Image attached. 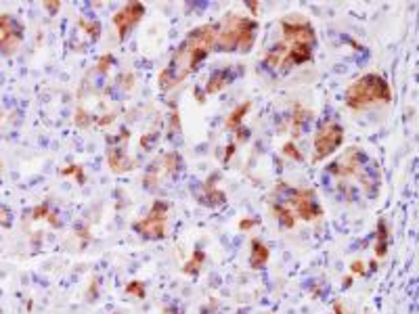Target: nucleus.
<instances>
[{
    "label": "nucleus",
    "mask_w": 419,
    "mask_h": 314,
    "mask_svg": "<svg viewBox=\"0 0 419 314\" xmlns=\"http://www.w3.org/2000/svg\"><path fill=\"white\" fill-rule=\"evenodd\" d=\"M126 293L128 295H134V297H138V299H145V283L143 281H130L126 285Z\"/></svg>",
    "instance_id": "4be33fe9"
},
{
    "label": "nucleus",
    "mask_w": 419,
    "mask_h": 314,
    "mask_svg": "<svg viewBox=\"0 0 419 314\" xmlns=\"http://www.w3.org/2000/svg\"><path fill=\"white\" fill-rule=\"evenodd\" d=\"M233 80H235V72H233V69H229V67L218 69V72H214L212 76H210V80H207L205 95H218V92L225 90Z\"/></svg>",
    "instance_id": "2eb2a0df"
},
{
    "label": "nucleus",
    "mask_w": 419,
    "mask_h": 314,
    "mask_svg": "<svg viewBox=\"0 0 419 314\" xmlns=\"http://www.w3.org/2000/svg\"><path fill=\"white\" fill-rule=\"evenodd\" d=\"M271 260V249L262 239H252L250 243V266L254 270H262Z\"/></svg>",
    "instance_id": "4468645a"
},
{
    "label": "nucleus",
    "mask_w": 419,
    "mask_h": 314,
    "mask_svg": "<svg viewBox=\"0 0 419 314\" xmlns=\"http://www.w3.org/2000/svg\"><path fill=\"white\" fill-rule=\"evenodd\" d=\"M279 28H281V34L285 42H296V44H306L317 49V32H314L312 23L302 17L298 13H292L283 19H279Z\"/></svg>",
    "instance_id": "0eeeda50"
},
{
    "label": "nucleus",
    "mask_w": 419,
    "mask_h": 314,
    "mask_svg": "<svg viewBox=\"0 0 419 314\" xmlns=\"http://www.w3.org/2000/svg\"><path fill=\"white\" fill-rule=\"evenodd\" d=\"M235 132H237V138H239L241 143H243V141H248V138H250V130H248V128H237Z\"/></svg>",
    "instance_id": "c9c22d12"
},
{
    "label": "nucleus",
    "mask_w": 419,
    "mask_h": 314,
    "mask_svg": "<svg viewBox=\"0 0 419 314\" xmlns=\"http://www.w3.org/2000/svg\"><path fill=\"white\" fill-rule=\"evenodd\" d=\"M281 149H283V155L289 157V159H294V161H302V159H304V155H302V151L296 147V143H285Z\"/></svg>",
    "instance_id": "b1692460"
},
{
    "label": "nucleus",
    "mask_w": 419,
    "mask_h": 314,
    "mask_svg": "<svg viewBox=\"0 0 419 314\" xmlns=\"http://www.w3.org/2000/svg\"><path fill=\"white\" fill-rule=\"evenodd\" d=\"M145 15V5L143 3H126L118 13L113 15V28L115 32H118V38L120 40H126L128 38V34H130L134 30V26H138V21L143 19Z\"/></svg>",
    "instance_id": "f8f14e48"
},
{
    "label": "nucleus",
    "mask_w": 419,
    "mask_h": 314,
    "mask_svg": "<svg viewBox=\"0 0 419 314\" xmlns=\"http://www.w3.org/2000/svg\"><path fill=\"white\" fill-rule=\"evenodd\" d=\"M237 151V143H229L227 145V153H225V164H229L231 161V157H233V153Z\"/></svg>",
    "instance_id": "72a5a7b5"
},
{
    "label": "nucleus",
    "mask_w": 419,
    "mask_h": 314,
    "mask_svg": "<svg viewBox=\"0 0 419 314\" xmlns=\"http://www.w3.org/2000/svg\"><path fill=\"white\" fill-rule=\"evenodd\" d=\"M130 138L128 130H122L120 136H115L107 145V164L113 174H128L136 168V159H132L126 151V141Z\"/></svg>",
    "instance_id": "9b49d317"
},
{
    "label": "nucleus",
    "mask_w": 419,
    "mask_h": 314,
    "mask_svg": "<svg viewBox=\"0 0 419 314\" xmlns=\"http://www.w3.org/2000/svg\"><path fill=\"white\" fill-rule=\"evenodd\" d=\"M203 262H205V251H203L201 247H195V251H193V255H191V260L184 262L182 272H184V274H191V276H197V274L201 272V268H203Z\"/></svg>",
    "instance_id": "6ab92c4d"
},
{
    "label": "nucleus",
    "mask_w": 419,
    "mask_h": 314,
    "mask_svg": "<svg viewBox=\"0 0 419 314\" xmlns=\"http://www.w3.org/2000/svg\"><path fill=\"white\" fill-rule=\"evenodd\" d=\"M51 212H53V209H51V203L44 201V203H40V205H36V207L32 209V212H30V218H32V220H42V218H49Z\"/></svg>",
    "instance_id": "5701e85b"
},
{
    "label": "nucleus",
    "mask_w": 419,
    "mask_h": 314,
    "mask_svg": "<svg viewBox=\"0 0 419 314\" xmlns=\"http://www.w3.org/2000/svg\"><path fill=\"white\" fill-rule=\"evenodd\" d=\"M350 270H352L354 274H365V272H367L365 264L360 262V260H356V262H352V264H350Z\"/></svg>",
    "instance_id": "2f4dec72"
},
{
    "label": "nucleus",
    "mask_w": 419,
    "mask_h": 314,
    "mask_svg": "<svg viewBox=\"0 0 419 314\" xmlns=\"http://www.w3.org/2000/svg\"><path fill=\"white\" fill-rule=\"evenodd\" d=\"M218 178H220L218 172H214V174H210V176H207V180L203 182V193L199 195V203L210 205V207H218V205L227 203V193L216 187Z\"/></svg>",
    "instance_id": "ddd939ff"
},
{
    "label": "nucleus",
    "mask_w": 419,
    "mask_h": 314,
    "mask_svg": "<svg viewBox=\"0 0 419 314\" xmlns=\"http://www.w3.org/2000/svg\"><path fill=\"white\" fill-rule=\"evenodd\" d=\"M78 170H80V166H78V164H69L67 168H61V172H59V174H61V176H74V174H76Z\"/></svg>",
    "instance_id": "473e14b6"
},
{
    "label": "nucleus",
    "mask_w": 419,
    "mask_h": 314,
    "mask_svg": "<svg viewBox=\"0 0 419 314\" xmlns=\"http://www.w3.org/2000/svg\"><path fill=\"white\" fill-rule=\"evenodd\" d=\"M0 176H3V161H0Z\"/></svg>",
    "instance_id": "58836bf2"
},
{
    "label": "nucleus",
    "mask_w": 419,
    "mask_h": 314,
    "mask_svg": "<svg viewBox=\"0 0 419 314\" xmlns=\"http://www.w3.org/2000/svg\"><path fill=\"white\" fill-rule=\"evenodd\" d=\"M97 289H99V278H97V276H92V283H90V289H88V293H86L88 301H95V297H97Z\"/></svg>",
    "instance_id": "7c9ffc66"
},
{
    "label": "nucleus",
    "mask_w": 419,
    "mask_h": 314,
    "mask_svg": "<svg viewBox=\"0 0 419 314\" xmlns=\"http://www.w3.org/2000/svg\"><path fill=\"white\" fill-rule=\"evenodd\" d=\"M0 218H3V207H0Z\"/></svg>",
    "instance_id": "a19ab883"
},
{
    "label": "nucleus",
    "mask_w": 419,
    "mask_h": 314,
    "mask_svg": "<svg viewBox=\"0 0 419 314\" xmlns=\"http://www.w3.org/2000/svg\"><path fill=\"white\" fill-rule=\"evenodd\" d=\"M168 130H174V132H180L182 130V128H180V115H178L176 107H174L172 113H170V126H168Z\"/></svg>",
    "instance_id": "cd10ccee"
},
{
    "label": "nucleus",
    "mask_w": 419,
    "mask_h": 314,
    "mask_svg": "<svg viewBox=\"0 0 419 314\" xmlns=\"http://www.w3.org/2000/svg\"><path fill=\"white\" fill-rule=\"evenodd\" d=\"M388 245H390V228H388V222L383 218L377 220V228H375V245H373V251H375V258H386L388 253Z\"/></svg>",
    "instance_id": "dca6fc26"
},
{
    "label": "nucleus",
    "mask_w": 419,
    "mask_h": 314,
    "mask_svg": "<svg viewBox=\"0 0 419 314\" xmlns=\"http://www.w3.org/2000/svg\"><path fill=\"white\" fill-rule=\"evenodd\" d=\"M327 172L331 174V176L344 178V180H348V178H358L360 182H363L367 195H371L369 193V184H373V189L379 187L377 174H373V176H371V172H373L371 159L358 147H350L348 151H344V153L327 168Z\"/></svg>",
    "instance_id": "20e7f679"
},
{
    "label": "nucleus",
    "mask_w": 419,
    "mask_h": 314,
    "mask_svg": "<svg viewBox=\"0 0 419 314\" xmlns=\"http://www.w3.org/2000/svg\"><path fill=\"white\" fill-rule=\"evenodd\" d=\"M168 214H170V203L164 199H157L153 201L149 212L132 224V228L145 239H153V241L164 239L168 235Z\"/></svg>",
    "instance_id": "423d86ee"
},
{
    "label": "nucleus",
    "mask_w": 419,
    "mask_h": 314,
    "mask_svg": "<svg viewBox=\"0 0 419 314\" xmlns=\"http://www.w3.org/2000/svg\"><path fill=\"white\" fill-rule=\"evenodd\" d=\"M308 118H310V111L304 109L302 105H296L294 113H292V134H294V138H298L302 134V130H304Z\"/></svg>",
    "instance_id": "412c9836"
},
{
    "label": "nucleus",
    "mask_w": 419,
    "mask_h": 314,
    "mask_svg": "<svg viewBox=\"0 0 419 314\" xmlns=\"http://www.w3.org/2000/svg\"><path fill=\"white\" fill-rule=\"evenodd\" d=\"M42 9L49 13L51 17H55L57 13H59V9H61V3L59 0H46V3H42Z\"/></svg>",
    "instance_id": "bb28decb"
},
{
    "label": "nucleus",
    "mask_w": 419,
    "mask_h": 314,
    "mask_svg": "<svg viewBox=\"0 0 419 314\" xmlns=\"http://www.w3.org/2000/svg\"><path fill=\"white\" fill-rule=\"evenodd\" d=\"M23 32V23L17 17L9 13L0 15V57H11L21 49Z\"/></svg>",
    "instance_id": "9d476101"
},
{
    "label": "nucleus",
    "mask_w": 419,
    "mask_h": 314,
    "mask_svg": "<svg viewBox=\"0 0 419 314\" xmlns=\"http://www.w3.org/2000/svg\"><path fill=\"white\" fill-rule=\"evenodd\" d=\"M216 34H218V23H203V26L193 28L178 44V49L174 51L170 63L161 69L159 88L164 92L174 90L180 82H184V78L195 74L201 61L214 51Z\"/></svg>",
    "instance_id": "f257e3e1"
},
{
    "label": "nucleus",
    "mask_w": 419,
    "mask_h": 314,
    "mask_svg": "<svg viewBox=\"0 0 419 314\" xmlns=\"http://www.w3.org/2000/svg\"><path fill=\"white\" fill-rule=\"evenodd\" d=\"M182 170V157L176 151H170V153L161 155L157 161L149 166V170L143 176V187L145 189H155L161 180L166 178H174L176 174Z\"/></svg>",
    "instance_id": "1a4fd4ad"
},
{
    "label": "nucleus",
    "mask_w": 419,
    "mask_h": 314,
    "mask_svg": "<svg viewBox=\"0 0 419 314\" xmlns=\"http://www.w3.org/2000/svg\"><path fill=\"white\" fill-rule=\"evenodd\" d=\"M78 34L82 36H88V42H95L101 36V23L97 19H86L80 17L78 19Z\"/></svg>",
    "instance_id": "f3484780"
},
{
    "label": "nucleus",
    "mask_w": 419,
    "mask_h": 314,
    "mask_svg": "<svg viewBox=\"0 0 419 314\" xmlns=\"http://www.w3.org/2000/svg\"><path fill=\"white\" fill-rule=\"evenodd\" d=\"M344 101L352 111H363L375 105L392 101V88L388 80L379 74H365L352 82L344 92Z\"/></svg>",
    "instance_id": "7ed1b4c3"
},
{
    "label": "nucleus",
    "mask_w": 419,
    "mask_h": 314,
    "mask_svg": "<svg viewBox=\"0 0 419 314\" xmlns=\"http://www.w3.org/2000/svg\"><path fill=\"white\" fill-rule=\"evenodd\" d=\"M273 214L277 218V222L281 224L283 228H294L296 224V216L285 203H273Z\"/></svg>",
    "instance_id": "aec40b11"
},
{
    "label": "nucleus",
    "mask_w": 419,
    "mask_h": 314,
    "mask_svg": "<svg viewBox=\"0 0 419 314\" xmlns=\"http://www.w3.org/2000/svg\"><path fill=\"white\" fill-rule=\"evenodd\" d=\"M352 281H354L352 276H346V278H344V287H350V285H352Z\"/></svg>",
    "instance_id": "4c0bfd02"
},
{
    "label": "nucleus",
    "mask_w": 419,
    "mask_h": 314,
    "mask_svg": "<svg viewBox=\"0 0 419 314\" xmlns=\"http://www.w3.org/2000/svg\"><path fill=\"white\" fill-rule=\"evenodd\" d=\"M256 34H258V21L256 19L229 13L218 23L214 51H218V53H250L254 49Z\"/></svg>",
    "instance_id": "f03ea898"
},
{
    "label": "nucleus",
    "mask_w": 419,
    "mask_h": 314,
    "mask_svg": "<svg viewBox=\"0 0 419 314\" xmlns=\"http://www.w3.org/2000/svg\"><path fill=\"white\" fill-rule=\"evenodd\" d=\"M333 314H346V312H344V306H342V301H337V304L333 306Z\"/></svg>",
    "instance_id": "e433bc0d"
},
{
    "label": "nucleus",
    "mask_w": 419,
    "mask_h": 314,
    "mask_svg": "<svg viewBox=\"0 0 419 314\" xmlns=\"http://www.w3.org/2000/svg\"><path fill=\"white\" fill-rule=\"evenodd\" d=\"M260 224V220L258 218H241V222H239V230L241 232H248L252 230L254 226H258Z\"/></svg>",
    "instance_id": "c85d7f7f"
},
{
    "label": "nucleus",
    "mask_w": 419,
    "mask_h": 314,
    "mask_svg": "<svg viewBox=\"0 0 419 314\" xmlns=\"http://www.w3.org/2000/svg\"><path fill=\"white\" fill-rule=\"evenodd\" d=\"M287 207L294 212L296 218L312 222L323 216V205L317 199V193L312 189H289L287 195Z\"/></svg>",
    "instance_id": "6e6552de"
},
{
    "label": "nucleus",
    "mask_w": 419,
    "mask_h": 314,
    "mask_svg": "<svg viewBox=\"0 0 419 314\" xmlns=\"http://www.w3.org/2000/svg\"><path fill=\"white\" fill-rule=\"evenodd\" d=\"M0 126H3V111H0Z\"/></svg>",
    "instance_id": "ea45409f"
},
{
    "label": "nucleus",
    "mask_w": 419,
    "mask_h": 314,
    "mask_svg": "<svg viewBox=\"0 0 419 314\" xmlns=\"http://www.w3.org/2000/svg\"><path fill=\"white\" fill-rule=\"evenodd\" d=\"M344 143V128L337 124L335 120H325L317 132H314V141H312V164H319V161L327 159L329 155H333L337 149Z\"/></svg>",
    "instance_id": "39448f33"
},
{
    "label": "nucleus",
    "mask_w": 419,
    "mask_h": 314,
    "mask_svg": "<svg viewBox=\"0 0 419 314\" xmlns=\"http://www.w3.org/2000/svg\"><path fill=\"white\" fill-rule=\"evenodd\" d=\"M113 63H115L113 55H103L101 59H99V63H97V72H99V74H107V69H109Z\"/></svg>",
    "instance_id": "393cba45"
},
{
    "label": "nucleus",
    "mask_w": 419,
    "mask_h": 314,
    "mask_svg": "<svg viewBox=\"0 0 419 314\" xmlns=\"http://www.w3.org/2000/svg\"><path fill=\"white\" fill-rule=\"evenodd\" d=\"M76 235L82 239V245L86 247V243L90 241V228H88V226H78V228H76Z\"/></svg>",
    "instance_id": "c756f323"
},
{
    "label": "nucleus",
    "mask_w": 419,
    "mask_h": 314,
    "mask_svg": "<svg viewBox=\"0 0 419 314\" xmlns=\"http://www.w3.org/2000/svg\"><path fill=\"white\" fill-rule=\"evenodd\" d=\"M157 126H159V122H157ZM157 126H155V130H153V132H147V134H143V138H141V147H143V149H149V145H155L157 136H159V132H157Z\"/></svg>",
    "instance_id": "a878e982"
},
{
    "label": "nucleus",
    "mask_w": 419,
    "mask_h": 314,
    "mask_svg": "<svg viewBox=\"0 0 419 314\" xmlns=\"http://www.w3.org/2000/svg\"><path fill=\"white\" fill-rule=\"evenodd\" d=\"M246 9L250 11L252 15H258V9H260V3H258V0H252V3H246Z\"/></svg>",
    "instance_id": "f704fd0d"
},
{
    "label": "nucleus",
    "mask_w": 419,
    "mask_h": 314,
    "mask_svg": "<svg viewBox=\"0 0 419 314\" xmlns=\"http://www.w3.org/2000/svg\"><path fill=\"white\" fill-rule=\"evenodd\" d=\"M252 109V101H246V103H241L239 107H235L231 111V115L227 118V122H225V126H227V130H237V128L241 126V122H243V118L248 115V111Z\"/></svg>",
    "instance_id": "a211bd4d"
}]
</instances>
